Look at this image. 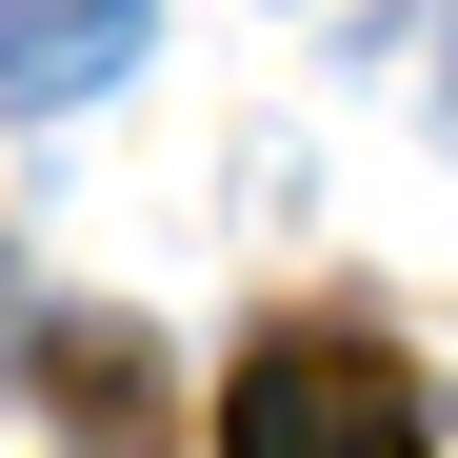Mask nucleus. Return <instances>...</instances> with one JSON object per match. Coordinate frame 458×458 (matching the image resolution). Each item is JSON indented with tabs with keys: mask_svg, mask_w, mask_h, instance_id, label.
I'll use <instances>...</instances> for the list:
<instances>
[{
	"mask_svg": "<svg viewBox=\"0 0 458 458\" xmlns=\"http://www.w3.org/2000/svg\"><path fill=\"white\" fill-rule=\"evenodd\" d=\"M160 0H0V120H81L100 81H140Z\"/></svg>",
	"mask_w": 458,
	"mask_h": 458,
	"instance_id": "nucleus-2",
	"label": "nucleus"
},
{
	"mask_svg": "<svg viewBox=\"0 0 458 458\" xmlns=\"http://www.w3.org/2000/svg\"><path fill=\"white\" fill-rule=\"evenodd\" d=\"M219 458H438V399L399 339L359 319H279L240 378H219Z\"/></svg>",
	"mask_w": 458,
	"mask_h": 458,
	"instance_id": "nucleus-1",
	"label": "nucleus"
},
{
	"mask_svg": "<svg viewBox=\"0 0 458 458\" xmlns=\"http://www.w3.org/2000/svg\"><path fill=\"white\" fill-rule=\"evenodd\" d=\"M21 319H40V299H21V259H0V359H21Z\"/></svg>",
	"mask_w": 458,
	"mask_h": 458,
	"instance_id": "nucleus-4",
	"label": "nucleus"
},
{
	"mask_svg": "<svg viewBox=\"0 0 458 458\" xmlns=\"http://www.w3.org/2000/svg\"><path fill=\"white\" fill-rule=\"evenodd\" d=\"M40 378H60V458H160V339L140 319H40Z\"/></svg>",
	"mask_w": 458,
	"mask_h": 458,
	"instance_id": "nucleus-3",
	"label": "nucleus"
}]
</instances>
